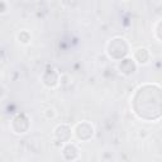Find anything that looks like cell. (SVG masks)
Segmentation results:
<instances>
[{"mask_svg": "<svg viewBox=\"0 0 162 162\" xmlns=\"http://www.w3.org/2000/svg\"><path fill=\"white\" fill-rule=\"evenodd\" d=\"M18 41L22 45H28L29 43V41H31V34L28 33L27 31H22L18 34Z\"/></svg>", "mask_w": 162, "mask_h": 162, "instance_id": "1", "label": "cell"}, {"mask_svg": "<svg viewBox=\"0 0 162 162\" xmlns=\"http://www.w3.org/2000/svg\"><path fill=\"white\" fill-rule=\"evenodd\" d=\"M45 117L47 119H53L56 117V110L53 108H48L46 111H45Z\"/></svg>", "mask_w": 162, "mask_h": 162, "instance_id": "2", "label": "cell"}, {"mask_svg": "<svg viewBox=\"0 0 162 162\" xmlns=\"http://www.w3.org/2000/svg\"><path fill=\"white\" fill-rule=\"evenodd\" d=\"M147 134H148V133H147V131H146V129H141V131H139V133H138V136H139L141 138H144Z\"/></svg>", "mask_w": 162, "mask_h": 162, "instance_id": "3", "label": "cell"}, {"mask_svg": "<svg viewBox=\"0 0 162 162\" xmlns=\"http://www.w3.org/2000/svg\"><path fill=\"white\" fill-rule=\"evenodd\" d=\"M5 13H6V5L4 0H2V14H5Z\"/></svg>", "mask_w": 162, "mask_h": 162, "instance_id": "4", "label": "cell"}]
</instances>
